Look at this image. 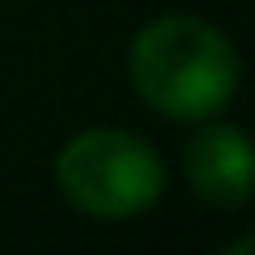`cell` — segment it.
<instances>
[{
  "instance_id": "obj_1",
  "label": "cell",
  "mask_w": 255,
  "mask_h": 255,
  "mask_svg": "<svg viewBox=\"0 0 255 255\" xmlns=\"http://www.w3.org/2000/svg\"><path fill=\"white\" fill-rule=\"evenodd\" d=\"M132 85L156 114L203 123L237 95L241 62L222 28L199 14H156L132 38Z\"/></svg>"
},
{
  "instance_id": "obj_2",
  "label": "cell",
  "mask_w": 255,
  "mask_h": 255,
  "mask_svg": "<svg viewBox=\"0 0 255 255\" xmlns=\"http://www.w3.org/2000/svg\"><path fill=\"white\" fill-rule=\"evenodd\" d=\"M57 184L85 218H137L161 199V156L123 128H85L57 151Z\"/></svg>"
},
{
  "instance_id": "obj_3",
  "label": "cell",
  "mask_w": 255,
  "mask_h": 255,
  "mask_svg": "<svg viewBox=\"0 0 255 255\" xmlns=\"http://www.w3.org/2000/svg\"><path fill=\"white\" fill-rule=\"evenodd\" d=\"M184 180L213 208H237L255 194V142L232 123H213L184 151Z\"/></svg>"
},
{
  "instance_id": "obj_4",
  "label": "cell",
  "mask_w": 255,
  "mask_h": 255,
  "mask_svg": "<svg viewBox=\"0 0 255 255\" xmlns=\"http://www.w3.org/2000/svg\"><path fill=\"white\" fill-rule=\"evenodd\" d=\"M222 255H255V232H246V237H232L227 246H222Z\"/></svg>"
}]
</instances>
